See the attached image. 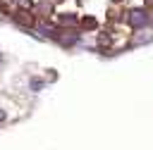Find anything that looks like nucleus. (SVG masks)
<instances>
[{"label":"nucleus","mask_w":153,"mask_h":150,"mask_svg":"<svg viewBox=\"0 0 153 150\" xmlns=\"http://www.w3.org/2000/svg\"><path fill=\"white\" fill-rule=\"evenodd\" d=\"M129 21H131V26H143L148 21V14L143 10H131L129 12Z\"/></svg>","instance_id":"1"}]
</instances>
